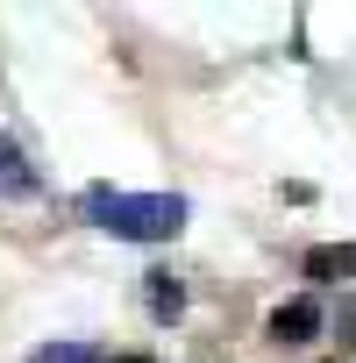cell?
Instances as JSON below:
<instances>
[{
	"label": "cell",
	"mask_w": 356,
	"mask_h": 363,
	"mask_svg": "<svg viewBox=\"0 0 356 363\" xmlns=\"http://www.w3.org/2000/svg\"><path fill=\"white\" fill-rule=\"evenodd\" d=\"M114 363H150V356H114Z\"/></svg>",
	"instance_id": "cell-8"
},
{
	"label": "cell",
	"mask_w": 356,
	"mask_h": 363,
	"mask_svg": "<svg viewBox=\"0 0 356 363\" xmlns=\"http://www.w3.org/2000/svg\"><path fill=\"white\" fill-rule=\"evenodd\" d=\"M29 363H100V356H93L86 342H50V349H36Z\"/></svg>",
	"instance_id": "cell-6"
},
{
	"label": "cell",
	"mask_w": 356,
	"mask_h": 363,
	"mask_svg": "<svg viewBox=\"0 0 356 363\" xmlns=\"http://www.w3.org/2000/svg\"><path fill=\"white\" fill-rule=\"evenodd\" d=\"M150 313H157V320H178V313H186V285H178L171 271H150Z\"/></svg>",
	"instance_id": "cell-5"
},
{
	"label": "cell",
	"mask_w": 356,
	"mask_h": 363,
	"mask_svg": "<svg viewBox=\"0 0 356 363\" xmlns=\"http://www.w3.org/2000/svg\"><path fill=\"white\" fill-rule=\"evenodd\" d=\"M342 342H356V299L342 306Z\"/></svg>",
	"instance_id": "cell-7"
},
{
	"label": "cell",
	"mask_w": 356,
	"mask_h": 363,
	"mask_svg": "<svg viewBox=\"0 0 356 363\" xmlns=\"http://www.w3.org/2000/svg\"><path fill=\"white\" fill-rule=\"evenodd\" d=\"M264 335H271V342H285V349L313 342V335H321V299H285V306H271Z\"/></svg>",
	"instance_id": "cell-2"
},
{
	"label": "cell",
	"mask_w": 356,
	"mask_h": 363,
	"mask_svg": "<svg viewBox=\"0 0 356 363\" xmlns=\"http://www.w3.org/2000/svg\"><path fill=\"white\" fill-rule=\"evenodd\" d=\"M86 214L107 235H121V242H171L178 228H186V200H178V193H114V186H93Z\"/></svg>",
	"instance_id": "cell-1"
},
{
	"label": "cell",
	"mask_w": 356,
	"mask_h": 363,
	"mask_svg": "<svg viewBox=\"0 0 356 363\" xmlns=\"http://www.w3.org/2000/svg\"><path fill=\"white\" fill-rule=\"evenodd\" d=\"M299 271L321 278V285H342V278H356V242H321V250H306Z\"/></svg>",
	"instance_id": "cell-3"
},
{
	"label": "cell",
	"mask_w": 356,
	"mask_h": 363,
	"mask_svg": "<svg viewBox=\"0 0 356 363\" xmlns=\"http://www.w3.org/2000/svg\"><path fill=\"white\" fill-rule=\"evenodd\" d=\"M29 193H36V171H29L22 143L0 135V200H29Z\"/></svg>",
	"instance_id": "cell-4"
}]
</instances>
